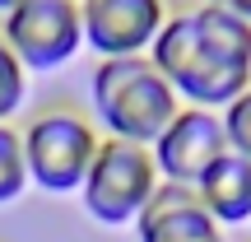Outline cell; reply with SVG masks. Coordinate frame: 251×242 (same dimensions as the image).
<instances>
[{
    "label": "cell",
    "instance_id": "6da1fadb",
    "mask_svg": "<svg viewBox=\"0 0 251 242\" xmlns=\"http://www.w3.org/2000/svg\"><path fill=\"white\" fill-rule=\"evenodd\" d=\"M149 61L191 108H228L251 89V24L219 5H196L158 28Z\"/></svg>",
    "mask_w": 251,
    "mask_h": 242
},
{
    "label": "cell",
    "instance_id": "7a4b0ae2",
    "mask_svg": "<svg viewBox=\"0 0 251 242\" xmlns=\"http://www.w3.org/2000/svg\"><path fill=\"white\" fill-rule=\"evenodd\" d=\"M93 112L112 140L153 144L181 112V98L149 56H107L93 70Z\"/></svg>",
    "mask_w": 251,
    "mask_h": 242
},
{
    "label": "cell",
    "instance_id": "3957f363",
    "mask_svg": "<svg viewBox=\"0 0 251 242\" xmlns=\"http://www.w3.org/2000/svg\"><path fill=\"white\" fill-rule=\"evenodd\" d=\"M158 187H163V177H158V163H153L149 144H130V140H112L107 135L89 163L79 200L89 210V219L121 228L144 215V205L153 200Z\"/></svg>",
    "mask_w": 251,
    "mask_h": 242
},
{
    "label": "cell",
    "instance_id": "277c9868",
    "mask_svg": "<svg viewBox=\"0 0 251 242\" xmlns=\"http://www.w3.org/2000/svg\"><path fill=\"white\" fill-rule=\"evenodd\" d=\"M98 135L93 126L79 117V112H42V117L28 121L24 131V163H28V182L51 196H65V191H79L84 177H89V163L98 154Z\"/></svg>",
    "mask_w": 251,
    "mask_h": 242
},
{
    "label": "cell",
    "instance_id": "5b68a950",
    "mask_svg": "<svg viewBox=\"0 0 251 242\" xmlns=\"http://www.w3.org/2000/svg\"><path fill=\"white\" fill-rule=\"evenodd\" d=\"M0 33L24 70H56L84 47V9L79 0H28L5 14Z\"/></svg>",
    "mask_w": 251,
    "mask_h": 242
},
{
    "label": "cell",
    "instance_id": "8992f818",
    "mask_svg": "<svg viewBox=\"0 0 251 242\" xmlns=\"http://www.w3.org/2000/svg\"><path fill=\"white\" fill-rule=\"evenodd\" d=\"M153 163H158L163 182H177V187H196L209 172V163H219L228 154V131L224 117L209 108H181L172 126L149 144Z\"/></svg>",
    "mask_w": 251,
    "mask_h": 242
},
{
    "label": "cell",
    "instance_id": "52a82bcc",
    "mask_svg": "<svg viewBox=\"0 0 251 242\" xmlns=\"http://www.w3.org/2000/svg\"><path fill=\"white\" fill-rule=\"evenodd\" d=\"M79 9H84V42L102 52V61L140 56L168 24L163 0H79Z\"/></svg>",
    "mask_w": 251,
    "mask_h": 242
},
{
    "label": "cell",
    "instance_id": "ba28073f",
    "mask_svg": "<svg viewBox=\"0 0 251 242\" xmlns=\"http://www.w3.org/2000/svg\"><path fill=\"white\" fill-rule=\"evenodd\" d=\"M135 228H140V242H224V224H214L196 191L177 182H163L153 191Z\"/></svg>",
    "mask_w": 251,
    "mask_h": 242
},
{
    "label": "cell",
    "instance_id": "9c48e42d",
    "mask_svg": "<svg viewBox=\"0 0 251 242\" xmlns=\"http://www.w3.org/2000/svg\"><path fill=\"white\" fill-rule=\"evenodd\" d=\"M196 200L209 210L214 224H251V159L228 149L219 163H209V172L196 182Z\"/></svg>",
    "mask_w": 251,
    "mask_h": 242
},
{
    "label": "cell",
    "instance_id": "30bf717a",
    "mask_svg": "<svg viewBox=\"0 0 251 242\" xmlns=\"http://www.w3.org/2000/svg\"><path fill=\"white\" fill-rule=\"evenodd\" d=\"M28 187V163H24V135L0 121V205L19 200Z\"/></svg>",
    "mask_w": 251,
    "mask_h": 242
},
{
    "label": "cell",
    "instance_id": "8fae6325",
    "mask_svg": "<svg viewBox=\"0 0 251 242\" xmlns=\"http://www.w3.org/2000/svg\"><path fill=\"white\" fill-rule=\"evenodd\" d=\"M24 93H28V70L14 56V47L5 42V33H0V121H9L19 112Z\"/></svg>",
    "mask_w": 251,
    "mask_h": 242
},
{
    "label": "cell",
    "instance_id": "7c38bea8",
    "mask_svg": "<svg viewBox=\"0 0 251 242\" xmlns=\"http://www.w3.org/2000/svg\"><path fill=\"white\" fill-rule=\"evenodd\" d=\"M219 117H224V131H228V149L242 154V159H251V89L237 93Z\"/></svg>",
    "mask_w": 251,
    "mask_h": 242
},
{
    "label": "cell",
    "instance_id": "4fadbf2b",
    "mask_svg": "<svg viewBox=\"0 0 251 242\" xmlns=\"http://www.w3.org/2000/svg\"><path fill=\"white\" fill-rule=\"evenodd\" d=\"M205 5H219V9H228V14H237V19L251 24V0H205Z\"/></svg>",
    "mask_w": 251,
    "mask_h": 242
},
{
    "label": "cell",
    "instance_id": "5bb4252c",
    "mask_svg": "<svg viewBox=\"0 0 251 242\" xmlns=\"http://www.w3.org/2000/svg\"><path fill=\"white\" fill-rule=\"evenodd\" d=\"M19 5H28V0H0V14H14Z\"/></svg>",
    "mask_w": 251,
    "mask_h": 242
}]
</instances>
